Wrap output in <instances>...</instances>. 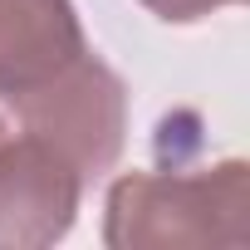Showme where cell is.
<instances>
[{"label": "cell", "mask_w": 250, "mask_h": 250, "mask_svg": "<svg viewBox=\"0 0 250 250\" xmlns=\"http://www.w3.org/2000/svg\"><path fill=\"white\" fill-rule=\"evenodd\" d=\"M103 240L113 250H182L250 240V167L240 157L206 172H128L108 187Z\"/></svg>", "instance_id": "cell-1"}, {"label": "cell", "mask_w": 250, "mask_h": 250, "mask_svg": "<svg viewBox=\"0 0 250 250\" xmlns=\"http://www.w3.org/2000/svg\"><path fill=\"white\" fill-rule=\"evenodd\" d=\"M10 108L20 128L49 143L83 182L103 177L118 162L123 138H128V88L88 49L74 64H64L54 79H44L40 88L10 98Z\"/></svg>", "instance_id": "cell-2"}, {"label": "cell", "mask_w": 250, "mask_h": 250, "mask_svg": "<svg viewBox=\"0 0 250 250\" xmlns=\"http://www.w3.org/2000/svg\"><path fill=\"white\" fill-rule=\"evenodd\" d=\"M83 177L35 133H0V250H40L69 235Z\"/></svg>", "instance_id": "cell-3"}, {"label": "cell", "mask_w": 250, "mask_h": 250, "mask_svg": "<svg viewBox=\"0 0 250 250\" xmlns=\"http://www.w3.org/2000/svg\"><path fill=\"white\" fill-rule=\"evenodd\" d=\"M88 49L74 0H0V103H10Z\"/></svg>", "instance_id": "cell-4"}, {"label": "cell", "mask_w": 250, "mask_h": 250, "mask_svg": "<svg viewBox=\"0 0 250 250\" xmlns=\"http://www.w3.org/2000/svg\"><path fill=\"white\" fill-rule=\"evenodd\" d=\"M143 5L167 25H191V20H206L211 10H221V5H240V0H143Z\"/></svg>", "instance_id": "cell-5"}, {"label": "cell", "mask_w": 250, "mask_h": 250, "mask_svg": "<svg viewBox=\"0 0 250 250\" xmlns=\"http://www.w3.org/2000/svg\"><path fill=\"white\" fill-rule=\"evenodd\" d=\"M5 128H10V123H5V118H0V133H5Z\"/></svg>", "instance_id": "cell-6"}]
</instances>
